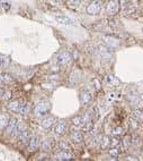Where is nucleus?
Listing matches in <instances>:
<instances>
[{"label": "nucleus", "mask_w": 143, "mask_h": 161, "mask_svg": "<svg viewBox=\"0 0 143 161\" xmlns=\"http://www.w3.org/2000/svg\"><path fill=\"white\" fill-rule=\"evenodd\" d=\"M51 104L47 100H42L36 104L35 109H34V112L37 117H44L47 115V112L50 111Z\"/></svg>", "instance_id": "f257e3e1"}, {"label": "nucleus", "mask_w": 143, "mask_h": 161, "mask_svg": "<svg viewBox=\"0 0 143 161\" xmlns=\"http://www.w3.org/2000/svg\"><path fill=\"white\" fill-rule=\"evenodd\" d=\"M100 10H101V4H100L99 1H93V2H90L87 6V9H86L88 15H93V16L98 15L100 13Z\"/></svg>", "instance_id": "f03ea898"}, {"label": "nucleus", "mask_w": 143, "mask_h": 161, "mask_svg": "<svg viewBox=\"0 0 143 161\" xmlns=\"http://www.w3.org/2000/svg\"><path fill=\"white\" fill-rule=\"evenodd\" d=\"M119 10V2L118 0H109L106 5V13L108 15H115Z\"/></svg>", "instance_id": "7ed1b4c3"}, {"label": "nucleus", "mask_w": 143, "mask_h": 161, "mask_svg": "<svg viewBox=\"0 0 143 161\" xmlns=\"http://www.w3.org/2000/svg\"><path fill=\"white\" fill-rule=\"evenodd\" d=\"M104 42H105V44L107 47H109V48H112V49H115V48H118L119 45L122 44V42H121V40L117 39V38H114V36H111V35H105L104 38Z\"/></svg>", "instance_id": "20e7f679"}, {"label": "nucleus", "mask_w": 143, "mask_h": 161, "mask_svg": "<svg viewBox=\"0 0 143 161\" xmlns=\"http://www.w3.org/2000/svg\"><path fill=\"white\" fill-rule=\"evenodd\" d=\"M71 59H72V56L69 52H62L59 56H56L55 61L59 66H65L71 61Z\"/></svg>", "instance_id": "39448f33"}, {"label": "nucleus", "mask_w": 143, "mask_h": 161, "mask_svg": "<svg viewBox=\"0 0 143 161\" xmlns=\"http://www.w3.org/2000/svg\"><path fill=\"white\" fill-rule=\"evenodd\" d=\"M18 126V120L16 118H10L9 122H8V125L6 127V134L8 136H13L15 135V132H16V128Z\"/></svg>", "instance_id": "423d86ee"}, {"label": "nucleus", "mask_w": 143, "mask_h": 161, "mask_svg": "<svg viewBox=\"0 0 143 161\" xmlns=\"http://www.w3.org/2000/svg\"><path fill=\"white\" fill-rule=\"evenodd\" d=\"M65 130H67V124L63 122H57V124H55V125L53 126V133L57 136L63 135V134L65 133Z\"/></svg>", "instance_id": "0eeeda50"}, {"label": "nucleus", "mask_w": 143, "mask_h": 161, "mask_svg": "<svg viewBox=\"0 0 143 161\" xmlns=\"http://www.w3.org/2000/svg\"><path fill=\"white\" fill-rule=\"evenodd\" d=\"M55 124V118L52 116H47V117H44L41 122V126L43 127L44 129H50L52 126H54Z\"/></svg>", "instance_id": "6e6552de"}, {"label": "nucleus", "mask_w": 143, "mask_h": 161, "mask_svg": "<svg viewBox=\"0 0 143 161\" xmlns=\"http://www.w3.org/2000/svg\"><path fill=\"white\" fill-rule=\"evenodd\" d=\"M20 107H22V103L19 102V101H17V100L8 101V103H7V108H8V110L11 111V112H15V114H19Z\"/></svg>", "instance_id": "1a4fd4ad"}, {"label": "nucleus", "mask_w": 143, "mask_h": 161, "mask_svg": "<svg viewBox=\"0 0 143 161\" xmlns=\"http://www.w3.org/2000/svg\"><path fill=\"white\" fill-rule=\"evenodd\" d=\"M73 158V155L71 154L68 151H60L57 152L55 155H54V159L55 160H60V161H65V160H71Z\"/></svg>", "instance_id": "9d476101"}, {"label": "nucleus", "mask_w": 143, "mask_h": 161, "mask_svg": "<svg viewBox=\"0 0 143 161\" xmlns=\"http://www.w3.org/2000/svg\"><path fill=\"white\" fill-rule=\"evenodd\" d=\"M91 98H93V95H91V93L88 90L82 91L80 94L81 104H82V106H87L88 103H90V101H91Z\"/></svg>", "instance_id": "9b49d317"}, {"label": "nucleus", "mask_w": 143, "mask_h": 161, "mask_svg": "<svg viewBox=\"0 0 143 161\" xmlns=\"http://www.w3.org/2000/svg\"><path fill=\"white\" fill-rule=\"evenodd\" d=\"M70 140L73 142V143H81L83 141V136L81 134L80 132L78 130H72L70 133Z\"/></svg>", "instance_id": "f8f14e48"}, {"label": "nucleus", "mask_w": 143, "mask_h": 161, "mask_svg": "<svg viewBox=\"0 0 143 161\" xmlns=\"http://www.w3.org/2000/svg\"><path fill=\"white\" fill-rule=\"evenodd\" d=\"M29 145H28V148H29V151L33 152V151H35V150H37L38 149V144H40V138H38V136L34 135L31 137V140H29Z\"/></svg>", "instance_id": "ddd939ff"}, {"label": "nucleus", "mask_w": 143, "mask_h": 161, "mask_svg": "<svg viewBox=\"0 0 143 161\" xmlns=\"http://www.w3.org/2000/svg\"><path fill=\"white\" fill-rule=\"evenodd\" d=\"M19 140H20V142L23 143V144H26L27 142H29V140H31V130L29 129H24L22 133H20V135L18 136Z\"/></svg>", "instance_id": "4468645a"}, {"label": "nucleus", "mask_w": 143, "mask_h": 161, "mask_svg": "<svg viewBox=\"0 0 143 161\" xmlns=\"http://www.w3.org/2000/svg\"><path fill=\"white\" fill-rule=\"evenodd\" d=\"M111 49H112V48H109V47H101V45H100L99 51H100L101 57H103V58H111V56H112Z\"/></svg>", "instance_id": "2eb2a0df"}, {"label": "nucleus", "mask_w": 143, "mask_h": 161, "mask_svg": "<svg viewBox=\"0 0 143 161\" xmlns=\"http://www.w3.org/2000/svg\"><path fill=\"white\" fill-rule=\"evenodd\" d=\"M100 149L101 150H106V149H109L111 148V138L108 136H105L103 137V140L100 141Z\"/></svg>", "instance_id": "dca6fc26"}, {"label": "nucleus", "mask_w": 143, "mask_h": 161, "mask_svg": "<svg viewBox=\"0 0 143 161\" xmlns=\"http://www.w3.org/2000/svg\"><path fill=\"white\" fill-rule=\"evenodd\" d=\"M132 116L134 119H137L139 122H143V111L141 109H135L133 111V114H132Z\"/></svg>", "instance_id": "f3484780"}, {"label": "nucleus", "mask_w": 143, "mask_h": 161, "mask_svg": "<svg viewBox=\"0 0 143 161\" xmlns=\"http://www.w3.org/2000/svg\"><path fill=\"white\" fill-rule=\"evenodd\" d=\"M106 82L108 85H111V86H115V85H118L119 84V79L116 78L115 76H113V75H108L107 77H106Z\"/></svg>", "instance_id": "a211bd4d"}, {"label": "nucleus", "mask_w": 143, "mask_h": 161, "mask_svg": "<svg viewBox=\"0 0 143 161\" xmlns=\"http://www.w3.org/2000/svg\"><path fill=\"white\" fill-rule=\"evenodd\" d=\"M55 20H57L59 23L67 24V25H69V24H73V20H71V18H69V17H67V16H56Z\"/></svg>", "instance_id": "6ab92c4d"}, {"label": "nucleus", "mask_w": 143, "mask_h": 161, "mask_svg": "<svg viewBox=\"0 0 143 161\" xmlns=\"http://www.w3.org/2000/svg\"><path fill=\"white\" fill-rule=\"evenodd\" d=\"M8 117L7 115H0V130H2L4 128H6L7 125H8Z\"/></svg>", "instance_id": "aec40b11"}, {"label": "nucleus", "mask_w": 143, "mask_h": 161, "mask_svg": "<svg viewBox=\"0 0 143 161\" xmlns=\"http://www.w3.org/2000/svg\"><path fill=\"white\" fill-rule=\"evenodd\" d=\"M119 152H121V150H119V146L109 148V151H108V153H109V155L112 157L113 159H117V157L119 155Z\"/></svg>", "instance_id": "412c9836"}, {"label": "nucleus", "mask_w": 143, "mask_h": 161, "mask_svg": "<svg viewBox=\"0 0 143 161\" xmlns=\"http://www.w3.org/2000/svg\"><path fill=\"white\" fill-rule=\"evenodd\" d=\"M81 127H82L83 132H91L93 129V120H89V122H85Z\"/></svg>", "instance_id": "4be33fe9"}, {"label": "nucleus", "mask_w": 143, "mask_h": 161, "mask_svg": "<svg viewBox=\"0 0 143 161\" xmlns=\"http://www.w3.org/2000/svg\"><path fill=\"white\" fill-rule=\"evenodd\" d=\"M41 149L43 150L44 152L50 151V150H51V143H50V140H49V138H45V140H43L42 144H41Z\"/></svg>", "instance_id": "5701e85b"}, {"label": "nucleus", "mask_w": 143, "mask_h": 161, "mask_svg": "<svg viewBox=\"0 0 143 161\" xmlns=\"http://www.w3.org/2000/svg\"><path fill=\"white\" fill-rule=\"evenodd\" d=\"M72 124H73L75 126L81 127V126L83 125V118H82L81 116H77V117H75V118L72 119Z\"/></svg>", "instance_id": "b1692460"}, {"label": "nucleus", "mask_w": 143, "mask_h": 161, "mask_svg": "<svg viewBox=\"0 0 143 161\" xmlns=\"http://www.w3.org/2000/svg\"><path fill=\"white\" fill-rule=\"evenodd\" d=\"M29 112V106L27 103H22V107H20V110H19V114L20 115H26Z\"/></svg>", "instance_id": "393cba45"}, {"label": "nucleus", "mask_w": 143, "mask_h": 161, "mask_svg": "<svg viewBox=\"0 0 143 161\" xmlns=\"http://www.w3.org/2000/svg\"><path fill=\"white\" fill-rule=\"evenodd\" d=\"M81 0H68V6L71 8H75L80 5Z\"/></svg>", "instance_id": "a878e982"}, {"label": "nucleus", "mask_w": 143, "mask_h": 161, "mask_svg": "<svg viewBox=\"0 0 143 161\" xmlns=\"http://www.w3.org/2000/svg\"><path fill=\"white\" fill-rule=\"evenodd\" d=\"M57 149H59L60 151H69L70 146H69L67 143H64V142H61V143H59V144H57Z\"/></svg>", "instance_id": "bb28decb"}, {"label": "nucleus", "mask_w": 143, "mask_h": 161, "mask_svg": "<svg viewBox=\"0 0 143 161\" xmlns=\"http://www.w3.org/2000/svg\"><path fill=\"white\" fill-rule=\"evenodd\" d=\"M137 126H139V122H137V119L132 118V119L130 120V127H131V129H137Z\"/></svg>", "instance_id": "cd10ccee"}, {"label": "nucleus", "mask_w": 143, "mask_h": 161, "mask_svg": "<svg viewBox=\"0 0 143 161\" xmlns=\"http://www.w3.org/2000/svg\"><path fill=\"white\" fill-rule=\"evenodd\" d=\"M93 87L96 89L97 91H99L101 89V84H100L99 79H97V78H93Z\"/></svg>", "instance_id": "c85d7f7f"}, {"label": "nucleus", "mask_w": 143, "mask_h": 161, "mask_svg": "<svg viewBox=\"0 0 143 161\" xmlns=\"http://www.w3.org/2000/svg\"><path fill=\"white\" fill-rule=\"evenodd\" d=\"M132 142L133 141H132V137H131V136H125V138L123 140V145H124V148H127Z\"/></svg>", "instance_id": "c756f323"}, {"label": "nucleus", "mask_w": 143, "mask_h": 161, "mask_svg": "<svg viewBox=\"0 0 143 161\" xmlns=\"http://www.w3.org/2000/svg\"><path fill=\"white\" fill-rule=\"evenodd\" d=\"M123 134V128L122 127H117V128H115L113 130V135L115 136H119Z\"/></svg>", "instance_id": "7c9ffc66"}, {"label": "nucleus", "mask_w": 143, "mask_h": 161, "mask_svg": "<svg viewBox=\"0 0 143 161\" xmlns=\"http://www.w3.org/2000/svg\"><path fill=\"white\" fill-rule=\"evenodd\" d=\"M119 1H121V7H122V9L124 10L125 8H126V7L129 6V4H127V1H126V0H119Z\"/></svg>", "instance_id": "2f4dec72"}, {"label": "nucleus", "mask_w": 143, "mask_h": 161, "mask_svg": "<svg viewBox=\"0 0 143 161\" xmlns=\"http://www.w3.org/2000/svg\"><path fill=\"white\" fill-rule=\"evenodd\" d=\"M5 94H6V95H2V97H4V99H5V100H8L9 98L11 97V93H10V92H6Z\"/></svg>", "instance_id": "473e14b6"}, {"label": "nucleus", "mask_w": 143, "mask_h": 161, "mask_svg": "<svg viewBox=\"0 0 143 161\" xmlns=\"http://www.w3.org/2000/svg\"><path fill=\"white\" fill-rule=\"evenodd\" d=\"M4 78H5L6 81H10V79H11V77H9L8 75H5V76H4Z\"/></svg>", "instance_id": "72a5a7b5"}, {"label": "nucleus", "mask_w": 143, "mask_h": 161, "mask_svg": "<svg viewBox=\"0 0 143 161\" xmlns=\"http://www.w3.org/2000/svg\"><path fill=\"white\" fill-rule=\"evenodd\" d=\"M4 93H5L4 90H2V89H0V97H2V95H4Z\"/></svg>", "instance_id": "f704fd0d"}, {"label": "nucleus", "mask_w": 143, "mask_h": 161, "mask_svg": "<svg viewBox=\"0 0 143 161\" xmlns=\"http://www.w3.org/2000/svg\"><path fill=\"white\" fill-rule=\"evenodd\" d=\"M1 82H2V78H0V84H1Z\"/></svg>", "instance_id": "c9c22d12"}, {"label": "nucleus", "mask_w": 143, "mask_h": 161, "mask_svg": "<svg viewBox=\"0 0 143 161\" xmlns=\"http://www.w3.org/2000/svg\"><path fill=\"white\" fill-rule=\"evenodd\" d=\"M0 67H1V61H0Z\"/></svg>", "instance_id": "e433bc0d"}, {"label": "nucleus", "mask_w": 143, "mask_h": 161, "mask_svg": "<svg viewBox=\"0 0 143 161\" xmlns=\"http://www.w3.org/2000/svg\"><path fill=\"white\" fill-rule=\"evenodd\" d=\"M55 1H61V0H55Z\"/></svg>", "instance_id": "4c0bfd02"}, {"label": "nucleus", "mask_w": 143, "mask_h": 161, "mask_svg": "<svg viewBox=\"0 0 143 161\" xmlns=\"http://www.w3.org/2000/svg\"><path fill=\"white\" fill-rule=\"evenodd\" d=\"M0 7H1V2H0Z\"/></svg>", "instance_id": "58836bf2"}]
</instances>
